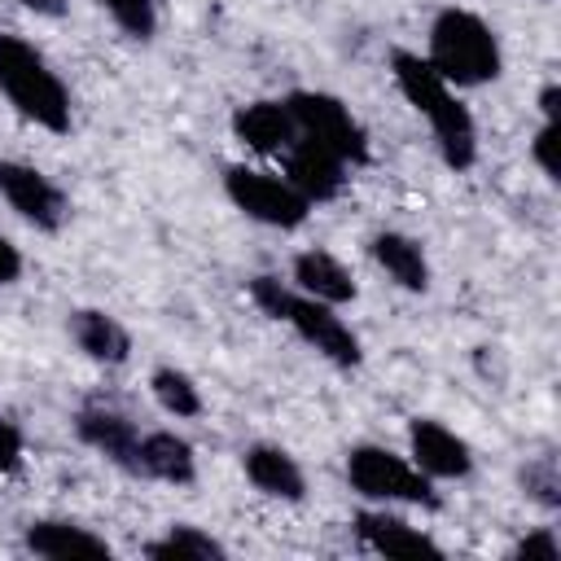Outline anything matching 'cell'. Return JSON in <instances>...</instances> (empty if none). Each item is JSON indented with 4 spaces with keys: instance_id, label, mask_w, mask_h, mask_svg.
<instances>
[{
    "instance_id": "cb8c5ba5",
    "label": "cell",
    "mask_w": 561,
    "mask_h": 561,
    "mask_svg": "<svg viewBox=\"0 0 561 561\" xmlns=\"http://www.w3.org/2000/svg\"><path fill=\"white\" fill-rule=\"evenodd\" d=\"M508 557H513V561H557V557H561V539L543 526V530H530L526 539H517Z\"/></svg>"
},
{
    "instance_id": "5bb4252c",
    "label": "cell",
    "mask_w": 561,
    "mask_h": 561,
    "mask_svg": "<svg viewBox=\"0 0 561 561\" xmlns=\"http://www.w3.org/2000/svg\"><path fill=\"white\" fill-rule=\"evenodd\" d=\"M232 136H237L245 149H254V153L280 158V153L294 145L298 127H294V118H289L285 96H280V101H276V96H259V101H245V105L232 110Z\"/></svg>"
},
{
    "instance_id": "4fadbf2b",
    "label": "cell",
    "mask_w": 561,
    "mask_h": 561,
    "mask_svg": "<svg viewBox=\"0 0 561 561\" xmlns=\"http://www.w3.org/2000/svg\"><path fill=\"white\" fill-rule=\"evenodd\" d=\"M351 530L359 539V548L377 552V557H430V561H443V548L412 522L386 513V508H364L351 517Z\"/></svg>"
},
{
    "instance_id": "9c48e42d",
    "label": "cell",
    "mask_w": 561,
    "mask_h": 561,
    "mask_svg": "<svg viewBox=\"0 0 561 561\" xmlns=\"http://www.w3.org/2000/svg\"><path fill=\"white\" fill-rule=\"evenodd\" d=\"M408 460L421 473H430L434 482H456V478L473 473L469 443L456 430H447L443 421H434V416H412L408 421Z\"/></svg>"
},
{
    "instance_id": "e0dca14e",
    "label": "cell",
    "mask_w": 561,
    "mask_h": 561,
    "mask_svg": "<svg viewBox=\"0 0 561 561\" xmlns=\"http://www.w3.org/2000/svg\"><path fill=\"white\" fill-rule=\"evenodd\" d=\"M289 285H294L298 294H307V298L329 302V307H346V302H355V294H359L351 267H346L337 254L320 250V245L294 254V280H289Z\"/></svg>"
},
{
    "instance_id": "8992f818",
    "label": "cell",
    "mask_w": 561,
    "mask_h": 561,
    "mask_svg": "<svg viewBox=\"0 0 561 561\" xmlns=\"http://www.w3.org/2000/svg\"><path fill=\"white\" fill-rule=\"evenodd\" d=\"M289 105V118L298 127V136L333 149L346 167H364L368 162V131L364 123L351 114V105H342L337 96L329 92H311V88H298L285 96Z\"/></svg>"
},
{
    "instance_id": "9a60e30c",
    "label": "cell",
    "mask_w": 561,
    "mask_h": 561,
    "mask_svg": "<svg viewBox=\"0 0 561 561\" xmlns=\"http://www.w3.org/2000/svg\"><path fill=\"white\" fill-rule=\"evenodd\" d=\"M136 478L167 482V486H188L197 478V451H193V443L184 434H175V430H140Z\"/></svg>"
},
{
    "instance_id": "ac0fdd59",
    "label": "cell",
    "mask_w": 561,
    "mask_h": 561,
    "mask_svg": "<svg viewBox=\"0 0 561 561\" xmlns=\"http://www.w3.org/2000/svg\"><path fill=\"white\" fill-rule=\"evenodd\" d=\"M368 254H373V263H377L399 289H408V294H425V289H430V259H425V250H421L416 237L394 232V228H381V232H373Z\"/></svg>"
},
{
    "instance_id": "603a6c76",
    "label": "cell",
    "mask_w": 561,
    "mask_h": 561,
    "mask_svg": "<svg viewBox=\"0 0 561 561\" xmlns=\"http://www.w3.org/2000/svg\"><path fill=\"white\" fill-rule=\"evenodd\" d=\"M522 486L539 508H561V465L557 456H535L522 465Z\"/></svg>"
},
{
    "instance_id": "30bf717a",
    "label": "cell",
    "mask_w": 561,
    "mask_h": 561,
    "mask_svg": "<svg viewBox=\"0 0 561 561\" xmlns=\"http://www.w3.org/2000/svg\"><path fill=\"white\" fill-rule=\"evenodd\" d=\"M280 167H285V180L316 206V202H333L342 188H346V162L333 153V149H324V145H316V140H307V136H294V145L280 153Z\"/></svg>"
},
{
    "instance_id": "8fae6325",
    "label": "cell",
    "mask_w": 561,
    "mask_h": 561,
    "mask_svg": "<svg viewBox=\"0 0 561 561\" xmlns=\"http://www.w3.org/2000/svg\"><path fill=\"white\" fill-rule=\"evenodd\" d=\"M75 434L83 447L101 451L110 465H118L123 473L136 478V447H140V430L127 412L110 408V403H83L75 412Z\"/></svg>"
},
{
    "instance_id": "6da1fadb",
    "label": "cell",
    "mask_w": 561,
    "mask_h": 561,
    "mask_svg": "<svg viewBox=\"0 0 561 561\" xmlns=\"http://www.w3.org/2000/svg\"><path fill=\"white\" fill-rule=\"evenodd\" d=\"M390 79L403 92V101L425 118L438 158L451 171H469L478 162V123H473L469 105L456 96V88L412 48L390 53Z\"/></svg>"
},
{
    "instance_id": "ba28073f",
    "label": "cell",
    "mask_w": 561,
    "mask_h": 561,
    "mask_svg": "<svg viewBox=\"0 0 561 561\" xmlns=\"http://www.w3.org/2000/svg\"><path fill=\"white\" fill-rule=\"evenodd\" d=\"M0 197L35 232H61L70 219V197L61 193V184L48 180L39 167L18 162V158H0Z\"/></svg>"
},
{
    "instance_id": "7a4b0ae2",
    "label": "cell",
    "mask_w": 561,
    "mask_h": 561,
    "mask_svg": "<svg viewBox=\"0 0 561 561\" xmlns=\"http://www.w3.org/2000/svg\"><path fill=\"white\" fill-rule=\"evenodd\" d=\"M250 298L263 316L289 324L316 355H324L333 368H359L364 359V346H359V333L337 316V307L320 302V298H307L298 294L289 280L280 276H254L250 280Z\"/></svg>"
},
{
    "instance_id": "3957f363",
    "label": "cell",
    "mask_w": 561,
    "mask_h": 561,
    "mask_svg": "<svg viewBox=\"0 0 561 561\" xmlns=\"http://www.w3.org/2000/svg\"><path fill=\"white\" fill-rule=\"evenodd\" d=\"M425 61L451 88H482V83L500 79L504 48H500V35L473 9L447 4L430 22V53H425Z\"/></svg>"
},
{
    "instance_id": "d4e9b609",
    "label": "cell",
    "mask_w": 561,
    "mask_h": 561,
    "mask_svg": "<svg viewBox=\"0 0 561 561\" xmlns=\"http://www.w3.org/2000/svg\"><path fill=\"white\" fill-rule=\"evenodd\" d=\"M557 123H539V131H535V140H530V158H535V167L548 175V180H561V162H557Z\"/></svg>"
},
{
    "instance_id": "44dd1931",
    "label": "cell",
    "mask_w": 561,
    "mask_h": 561,
    "mask_svg": "<svg viewBox=\"0 0 561 561\" xmlns=\"http://www.w3.org/2000/svg\"><path fill=\"white\" fill-rule=\"evenodd\" d=\"M149 390H153L158 408H162L167 416H175V421H193V416L206 412V399H202L197 381H193L184 368H175V364H158V368L149 373Z\"/></svg>"
},
{
    "instance_id": "2e32d148",
    "label": "cell",
    "mask_w": 561,
    "mask_h": 561,
    "mask_svg": "<svg viewBox=\"0 0 561 561\" xmlns=\"http://www.w3.org/2000/svg\"><path fill=\"white\" fill-rule=\"evenodd\" d=\"M241 469H245L250 486L263 491V495H272V500H285V504H302L307 500V473H302V465L285 447H276V443H250L241 451Z\"/></svg>"
},
{
    "instance_id": "83f0119b",
    "label": "cell",
    "mask_w": 561,
    "mask_h": 561,
    "mask_svg": "<svg viewBox=\"0 0 561 561\" xmlns=\"http://www.w3.org/2000/svg\"><path fill=\"white\" fill-rule=\"evenodd\" d=\"M22 9H31L35 18H66V0H22Z\"/></svg>"
},
{
    "instance_id": "7c38bea8",
    "label": "cell",
    "mask_w": 561,
    "mask_h": 561,
    "mask_svg": "<svg viewBox=\"0 0 561 561\" xmlns=\"http://www.w3.org/2000/svg\"><path fill=\"white\" fill-rule=\"evenodd\" d=\"M22 548L44 561H110L114 557V548L96 530L66 522V517H35L22 530Z\"/></svg>"
},
{
    "instance_id": "ffe728a7",
    "label": "cell",
    "mask_w": 561,
    "mask_h": 561,
    "mask_svg": "<svg viewBox=\"0 0 561 561\" xmlns=\"http://www.w3.org/2000/svg\"><path fill=\"white\" fill-rule=\"evenodd\" d=\"M145 557L149 561H224L228 548L215 535H206L202 526L175 522V526H167V535L145 543Z\"/></svg>"
},
{
    "instance_id": "484cf974",
    "label": "cell",
    "mask_w": 561,
    "mask_h": 561,
    "mask_svg": "<svg viewBox=\"0 0 561 561\" xmlns=\"http://www.w3.org/2000/svg\"><path fill=\"white\" fill-rule=\"evenodd\" d=\"M18 276H22V250L0 232V289H4V285H13Z\"/></svg>"
},
{
    "instance_id": "4316f807",
    "label": "cell",
    "mask_w": 561,
    "mask_h": 561,
    "mask_svg": "<svg viewBox=\"0 0 561 561\" xmlns=\"http://www.w3.org/2000/svg\"><path fill=\"white\" fill-rule=\"evenodd\" d=\"M539 114H543V123H557V114H561V88L557 83L539 88Z\"/></svg>"
},
{
    "instance_id": "d6986e66",
    "label": "cell",
    "mask_w": 561,
    "mask_h": 561,
    "mask_svg": "<svg viewBox=\"0 0 561 561\" xmlns=\"http://www.w3.org/2000/svg\"><path fill=\"white\" fill-rule=\"evenodd\" d=\"M70 337H75V346H79L92 364H105V368H118V364H127V355H131V333H127L110 311H101V307H79V311H70Z\"/></svg>"
},
{
    "instance_id": "277c9868",
    "label": "cell",
    "mask_w": 561,
    "mask_h": 561,
    "mask_svg": "<svg viewBox=\"0 0 561 561\" xmlns=\"http://www.w3.org/2000/svg\"><path fill=\"white\" fill-rule=\"evenodd\" d=\"M0 92L26 123L53 136L70 131V92L44 53L22 35H0Z\"/></svg>"
},
{
    "instance_id": "7402d4cb",
    "label": "cell",
    "mask_w": 561,
    "mask_h": 561,
    "mask_svg": "<svg viewBox=\"0 0 561 561\" xmlns=\"http://www.w3.org/2000/svg\"><path fill=\"white\" fill-rule=\"evenodd\" d=\"M110 18H114V26L127 35V39H153V31H158V0H96Z\"/></svg>"
},
{
    "instance_id": "5b68a950",
    "label": "cell",
    "mask_w": 561,
    "mask_h": 561,
    "mask_svg": "<svg viewBox=\"0 0 561 561\" xmlns=\"http://www.w3.org/2000/svg\"><path fill=\"white\" fill-rule=\"evenodd\" d=\"M346 482L355 495L373 504H416V508H443V495L434 491V478L421 473L408 456L381 447V443H355L346 451Z\"/></svg>"
},
{
    "instance_id": "52a82bcc",
    "label": "cell",
    "mask_w": 561,
    "mask_h": 561,
    "mask_svg": "<svg viewBox=\"0 0 561 561\" xmlns=\"http://www.w3.org/2000/svg\"><path fill=\"white\" fill-rule=\"evenodd\" d=\"M224 193L241 215L267 228H298L311 215V202L285 175H272L259 167H241V162L224 167Z\"/></svg>"
}]
</instances>
